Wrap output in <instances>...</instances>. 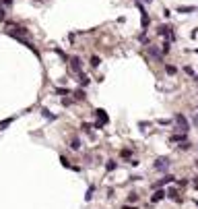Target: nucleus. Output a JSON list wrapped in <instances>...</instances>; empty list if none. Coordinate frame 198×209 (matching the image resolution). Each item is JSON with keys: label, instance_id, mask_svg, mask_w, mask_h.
Listing matches in <instances>:
<instances>
[{"label": "nucleus", "instance_id": "nucleus-14", "mask_svg": "<svg viewBox=\"0 0 198 209\" xmlns=\"http://www.w3.org/2000/svg\"><path fill=\"white\" fill-rule=\"evenodd\" d=\"M70 147H72V149H79V147H81V141L76 139V137H74V139H72V143H70Z\"/></svg>", "mask_w": 198, "mask_h": 209}, {"label": "nucleus", "instance_id": "nucleus-20", "mask_svg": "<svg viewBox=\"0 0 198 209\" xmlns=\"http://www.w3.org/2000/svg\"><path fill=\"white\" fill-rule=\"evenodd\" d=\"M122 209H134V207H128V205H124V207Z\"/></svg>", "mask_w": 198, "mask_h": 209}, {"label": "nucleus", "instance_id": "nucleus-19", "mask_svg": "<svg viewBox=\"0 0 198 209\" xmlns=\"http://www.w3.org/2000/svg\"><path fill=\"white\" fill-rule=\"evenodd\" d=\"M4 19H6V8H2V6H0V23H2Z\"/></svg>", "mask_w": 198, "mask_h": 209}, {"label": "nucleus", "instance_id": "nucleus-16", "mask_svg": "<svg viewBox=\"0 0 198 209\" xmlns=\"http://www.w3.org/2000/svg\"><path fill=\"white\" fill-rule=\"evenodd\" d=\"M10 122H13V118H6V120H2V122H0V129H6V126H8Z\"/></svg>", "mask_w": 198, "mask_h": 209}, {"label": "nucleus", "instance_id": "nucleus-1", "mask_svg": "<svg viewBox=\"0 0 198 209\" xmlns=\"http://www.w3.org/2000/svg\"><path fill=\"white\" fill-rule=\"evenodd\" d=\"M68 62H70V69H72L76 75H79V73H83V64H81V58H79V56H70Z\"/></svg>", "mask_w": 198, "mask_h": 209}, {"label": "nucleus", "instance_id": "nucleus-22", "mask_svg": "<svg viewBox=\"0 0 198 209\" xmlns=\"http://www.w3.org/2000/svg\"><path fill=\"white\" fill-rule=\"evenodd\" d=\"M196 186H198V178H196Z\"/></svg>", "mask_w": 198, "mask_h": 209}, {"label": "nucleus", "instance_id": "nucleus-3", "mask_svg": "<svg viewBox=\"0 0 198 209\" xmlns=\"http://www.w3.org/2000/svg\"><path fill=\"white\" fill-rule=\"evenodd\" d=\"M95 114H97V129H101L103 124H107V122H109L105 110H95Z\"/></svg>", "mask_w": 198, "mask_h": 209}, {"label": "nucleus", "instance_id": "nucleus-25", "mask_svg": "<svg viewBox=\"0 0 198 209\" xmlns=\"http://www.w3.org/2000/svg\"><path fill=\"white\" fill-rule=\"evenodd\" d=\"M196 205H198V203H196Z\"/></svg>", "mask_w": 198, "mask_h": 209}, {"label": "nucleus", "instance_id": "nucleus-8", "mask_svg": "<svg viewBox=\"0 0 198 209\" xmlns=\"http://www.w3.org/2000/svg\"><path fill=\"white\" fill-rule=\"evenodd\" d=\"M148 54H151V56H155L157 60H161V52H159L157 48H151V46H148Z\"/></svg>", "mask_w": 198, "mask_h": 209}, {"label": "nucleus", "instance_id": "nucleus-2", "mask_svg": "<svg viewBox=\"0 0 198 209\" xmlns=\"http://www.w3.org/2000/svg\"><path fill=\"white\" fill-rule=\"evenodd\" d=\"M157 33H159V35H165V37H167V41H173V37H175V35H173V31H171V27H169V25H159Z\"/></svg>", "mask_w": 198, "mask_h": 209}, {"label": "nucleus", "instance_id": "nucleus-24", "mask_svg": "<svg viewBox=\"0 0 198 209\" xmlns=\"http://www.w3.org/2000/svg\"><path fill=\"white\" fill-rule=\"evenodd\" d=\"M196 79H198V77H196Z\"/></svg>", "mask_w": 198, "mask_h": 209}, {"label": "nucleus", "instance_id": "nucleus-11", "mask_svg": "<svg viewBox=\"0 0 198 209\" xmlns=\"http://www.w3.org/2000/svg\"><path fill=\"white\" fill-rule=\"evenodd\" d=\"M74 100H85V91H83V89L74 91Z\"/></svg>", "mask_w": 198, "mask_h": 209}, {"label": "nucleus", "instance_id": "nucleus-12", "mask_svg": "<svg viewBox=\"0 0 198 209\" xmlns=\"http://www.w3.org/2000/svg\"><path fill=\"white\" fill-rule=\"evenodd\" d=\"M163 197H165V193H163V190H159V193H155V195H153V201H161Z\"/></svg>", "mask_w": 198, "mask_h": 209}, {"label": "nucleus", "instance_id": "nucleus-9", "mask_svg": "<svg viewBox=\"0 0 198 209\" xmlns=\"http://www.w3.org/2000/svg\"><path fill=\"white\" fill-rule=\"evenodd\" d=\"M163 166H165V168H167V159H163V157H161V159H159V162H157V164H155V168H159V170H161V168H163Z\"/></svg>", "mask_w": 198, "mask_h": 209}, {"label": "nucleus", "instance_id": "nucleus-6", "mask_svg": "<svg viewBox=\"0 0 198 209\" xmlns=\"http://www.w3.org/2000/svg\"><path fill=\"white\" fill-rule=\"evenodd\" d=\"M89 81H91V79L85 75V73H79V83L83 85V87H87V85H89Z\"/></svg>", "mask_w": 198, "mask_h": 209}, {"label": "nucleus", "instance_id": "nucleus-13", "mask_svg": "<svg viewBox=\"0 0 198 209\" xmlns=\"http://www.w3.org/2000/svg\"><path fill=\"white\" fill-rule=\"evenodd\" d=\"M165 70H167L169 75H175V73H178V69H175V66H171V64H167V66H165Z\"/></svg>", "mask_w": 198, "mask_h": 209}, {"label": "nucleus", "instance_id": "nucleus-15", "mask_svg": "<svg viewBox=\"0 0 198 209\" xmlns=\"http://www.w3.org/2000/svg\"><path fill=\"white\" fill-rule=\"evenodd\" d=\"M169 48H171V44H169V41H165V44L161 46V52H163V54H167V52H169Z\"/></svg>", "mask_w": 198, "mask_h": 209}, {"label": "nucleus", "instance_id": "nucleus-17", "mask_svg": "<svg viewBox=\"0 0 198 209\" xmlns=\"http://www.w3.org/2000/svg\"><path fill=\"white\" fill-rule=\"evenodd\" d=\"M41 114H44L45 118H50V120H54V118H56V116H54V114H50V112H48V110H45V108L41 110Z\"/></svg>", "mask_w": 198, "mask_h": 209}, {"label": "nucleus", "instance_id": "nucleus-10", "mask_svg": "<svg viewBox=\"0 0 198 209\" xmlns=\"http://www.w3.org/2000/svg\"><path fill=\"white\" fill-rule=\"evenodd\" d=\"M0 6H2V8H10V6H13V0H0Z\"/></svg>", "mask_w": 198, "mask_h": 209}, {"label": "nucleus", "instance_id": "nucleus-7", "mask_svg": "<svg viewBox=\"0 0 198 209\" xmlns=\"http://www.w3.org/2000/svg\"><path fill=\"white\" fill-rule=\"evenodd\" d=\"M194 10H196V6H180L178 13H186L188 15V13H194Z\"/></svg>", "mask_w": 198, "mask_h": 209}, {"label": "nucleus", "instance_id": "nucleus-4", "mask_svg": "<svg viewBox=\"0 0 198 209\" xmlns=\"http://www.w3.org/2000/svg\"><path fill=\"white\" fill-rule=\"evenodd\" d=\"M138 8H140V25H143V29H147V25L151 23V19L147 17V10H144V6L138 2Z\"/></svg>", "mask_w": 198, "mask_h": 209}, {"label": "nucleus", "instance_id": "nucleus-21", "mask_svg": "<svg viewBox=\"0 0 198 209\" xmlns=\"http://www.w3.org/2000/svg\"><path fill=\"white\" fill-rule=\"evenodd\" d=\"M143 2H153V0H143Z\"/></svg>", "mask_w": 198, "mask_h": 209}, {"label": "nucleus", "instance_id": "nucleus-23", "mask_svg": "<svg viewBox=\"0 0 198 209\" xmlns=\"http://www.w3.org/2000/svg\"><path fill=\"white\" fill-rule=\"evenodd\" d=\"M196 122H198V116H196Z\"/></svg>", "mask_w": 198, "mask_h": 209}, {"label": "nucleus", "instance_id": "nucleus-18", "mask_svg": "<svg viewBox=\"0 0 198 209\" xmlns=\"http://www.w3.org/2000/svg\"><path fill=\"white\" fill-rule=\"evenodd\" d=\"M99 62H101V58H97V56L91 58V66H99Z\"/></svg>", "mask_w": 198, "mask_h": 209}, {"label": "nucleus", "instance_id": "nucleus-5", "mask_svg": "<svg viewBox=\"0 0 198 209\" xmlns=\"http://www.w3.org/2000/svg\"><path fill=\"white\" fill-rule=\"evenodd\" d=\"M175 120H178V124L182 126V130H188V120L184 118L182 114H178V116H175Z\"/></svg>", "mask_w": 198, "mask_h": 209}]
</instances>
